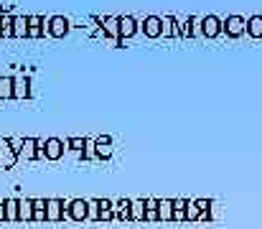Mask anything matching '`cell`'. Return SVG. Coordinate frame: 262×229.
<instances>
[{"instance_id":"13","label":"cell","mask_w":262,"mask_h":229,"mask_svg":"<svg viewBox=\"0 0 262 229\" xmlns=\"http://www.w3.org/2000/svg\"><path fill=\"white\" fill-rule=\"evenodd\" d=\"M5 222L8 224H20V196H8L5 199Z\"/></svg>"},{"instance_id":"4","label":"cell","mask_w":262,"mask_h":229,"mask_svg":"<svg viewBox=\"0 0 262 229\" xmlns=\"http://www.w3.org/2000/svg\"><path fill=\"white\" fill-rule=\"evenodd\" d=\"M41 153H43V160L46 163H59L64 155H67V140L61 138H46L41 140Z\"/></svg>"},{"instance_id":"16","label":"cell","mask_w":262,"mask_h":229,"mask_svg":"<svg viewBox=\"0 0 262 229\" xmlns=\"http://www.w3.org/2000/svg\"><path fill=\"white\" fill-rule=\"evenodd\" d=\"M0 102H13V74L0 76Z\"/></svg>"},{"instance_id":"1","label":"cell","mask_w":262,"mask_h":229,"mask_svg":"<svg viewBox=\"0 0 262 229\" xmlns=\"http://www.w3.org/2000/svg\"><path fill=\"white\" fill-rule=\"evenodd\" d=\"M74 31H77V26H74V20L67 18V15H51V18L46 20V36L54 38V41H61V38L72 36Z\"/></svg>"},{"instance_id":"7","label":"cell","mask_w":262,"mask_h":229,"mask_svg":"<svg viewBox=\"0 0 262 229\" xmlns=\"http://www.w3.org/2000/svg\"><path fill=\"white\" fill-rule=\"evenodd\" d=\"M43 153H41V138L33 135H23V163H41Z\"/></svg>"},{"instance_id":"5","label":"cell","mask_w":262,"mask_h":229,"mask_svg":"<svg viewBox=\"0 0 262 229\" xmlns=\"http://www.w3.org/2000/svg\"><path fill=\"white\" fill-rule=\"evenodd\" d=\"M67 219L74 224L89 222V199H72L67 201Z\"/></svg>"},{"instance_id":"14","label":"cell","mask_w":262,"mask_h":229,"mask_svg":"<svg viewBox=\"0 0 262 229\" xmlns=\"http://www.w3.org/2000/svg\"><path fill=\"white\" fill-rule=\"evenodd\" d=\"M140 31L145 33V38H158V36L163 33V20H161L158 15H148V18L143 20Z\"/></svg>"},{"instance_id":"19","label":"cell","mask_w":262,"mask_h":229,"mask_svg":"<svg viewBox=\"0 0 262 229\" xmlns=\"http://www.w3.org/2000/svg\"><path fill=\"white\" fill-rule=\"evenodd\" d=\"M133 224H140L145 222V201L143 199H133Z\"/></svg>"},{"instance_id":"2","label":"cell","mask_w":262,"mask_h":229,"mask_svg":"<svg viewBox=\"0 0 262 229\" xmlns=\"http://www.w3.org/2000/svg\"><path fill=\"white\" fill-rule=\"evenodd\" d=\"M67 219V201L61 196H49L46 199V224H64Z\"/></svg>"},{"instance_id":"17","label":"cell","mask_w":262,"mask_h":229,"mask_svg":"<svg viewBox=\"0 0 262 229\" xmlns=\"http://www.w3.org/2000/svg\"><path fill=\"white\" fill-rule=\"evenodd\" d=\"M20 224H33V204H31V196H23V199H20Z\"/></svg>"},{"instance_id":"20","label":"cell","mask_w":262,"mask_h":229,"mask_svg":"<svg viewBox=\"0 0 262 229\" xmlns=\"http://www.w3.org/2000/svg\"><path fill=\"white\" fill-rule=\"evenodd\" d=\"M156 219H161V214H158V201H156V199H145V222H156Z\"/></svg>"},{"instance_id":"11","label":"cell","mask_w":262,"mask_h":229,"mask_svg":"<svg viewBox=\"0 0 262 229\" xmlns=\"http://www.w3.org/2000/svg\"><path fill=\"white\" fill-rule=\"evenodd\" d=\"M130 214H133V199H125V196L115 199V222H120V224L133 222Z\"/></svg>"},{"instance_id":"9","label":"cell","mask_w":262,"mask_h":229,"mask_svg":"<svg viewBox=\"0 0 262 229\" xmlns=\"http://www.w3.org/2000/svg\"><path fill=\"white\" fill-rule=\"evenodd\" d=\"M46 20L49 18H43V15H38V13H31L28 15V41H41L43 36H46Z\"/></svg>"},{"instance_id":"10","label":"cell","mask_w":262,"mask_h":229,"mask_svg":"<svg viewBox=\"0 0 262 229\" xmlns=\"http://www.w3.org/2000/svg\"><path fill=\"white\" fill-rule=\"evenodd\" d=\"M115 222V199H97V222L94 224H110Z\"/></svg>"},{"instance_id":"8","label":"cell","mask_w":262,"mask_h":229,"mask_svg":"<svg viewBox=\"0 0 262 229\" xmlns=\"http://www.w3.org/2000/svg\"><path fill=\"white\" fill-rule=\"evenodd\" d=\"M94 155L97 163H110L115 155V143L110 135H94Z\"/></svg>"},{"instance_id":"6","label":"cell","mask_w":262,"mask_h":229,"mask_svg":"<svg viewBox=\"0 0 262 229\" xmlns=\"http://www.w3.org/2000/svg\"><path fill=\"white\" fill-rule=\"evenodd\" d=\"M138 31H140V26H138V20L133 15H120V41H115L112 46L115 49H125V41H130Z\"/></svg>"},{"instance_id":"21","label":"cell","mask_w":262,"mask_h":229,"mask_svg":"<svg viewBox=\"0 0 262 229\" xmlns=\"http://www.w3.org/2000/svg\"><path fill=\"white\" fill-rule=\"evenodd\" d=\"M171 201H158V214H161V219H171Z\"/></svg>"},{"instance_id":"18","label":"cell","mask_w":262,"mask_h":229,"mask_svg":"<svg viewBox=\"0 0 262 229\" xmlns=\"http://www.w3.org/2000/svg\"><path fill=\"white\" fill-rule=\"evenodd\" d=\"M84 145H87V138H82V135L67 138V151L74 153V155H82V153H84Z\"/></svg>"},{"instance_id":"15","label":"cell","mask_w":262,"mask_h":229,"mask_svg":"<svg viewBox=\"0 0 262 229\" xmlns=\"http://www.w3.org/2000/svg\"><path fill=\"white\" fill-rule=\"evenodd\" d=\"M31 204H33V224H46V199L31 196Z\"/></svg>"},{"instance_id":"12","label":"cell","mask_w":262,"mask_h":229,"mask_svg":"<svg viewBox=\"0 0 262 229\" xmlns=\"http://www.w3.org/2000/svg\"><path fill=\"white\" fill-rule=\"evenodd\" d=\"M28 36V15H20V13H13V23H10V38L13 41H20Z\"/></svg>"},{"instance_id":"3","label":"cell","mask_w":262,"mask_h":229,"mask_svg":"<svg viewBox=\"0 0 262 229\" xmlns=\"http://www.w3.org/2000/svg\"><path fill=\"white\" fill-rule=\"evenodd\" d=\"M33 92H31V76L23 69H18L13 74V102H31Z\"/></svg>"}]
</instances>
